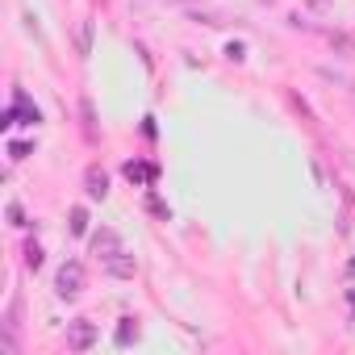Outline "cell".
Segmentation results:
<instances>
[{
    "label": "cell",
    "mask_w": 355,
    "mask_h": 355,
    "mask_svg": "<svg viewBox=\"0 0 355 355\" xmlns=\"http://www.w3.org/2000/svg\"><path fill=\"white\" fill-rule=\"evenodd\" d=\"M84 284H88L84 263H80V259H63V263H59V276H55V293L71 301V297H80V293H84Z\"/></svg>",
    "instance_id": "6da1fadb"
},
{
    "label": "cell",
    "mask_w": 355,
    "mask_h": 355,
    "mask_svg": "<svg viewBox=\"0 0 355 355\" xmlns=\"http://www.w3.org/2000/svg\"><path fill=\"white\" fill-rule=\"evenodd\" d=\"M96 338H101L96 322H88V318L67 322V351H92V347H96Z\"/></svg>",
    "instance_id": "7a4b0ae2"
},
{
    "label": "cell",
    "mask_w": 355,
    "mask_h": 355,
    "mask_svg": "<svg viewBox=\"0 0 355 355\" xmlns=\"http://www.w3.org/2000/svg\"><path fill=\"white\" fill-rule=\"evenodd\" d=\"M88 243H92V255H96V259H109V255L125 251V247H121V234H117L113 226H101V230H96Z\"/></svg>",
    "instance_id": "3957f363"
},
{
    "label": "cell",
    "mask_w": 355,
    "mask_h": 355,
    "mask_svg": "<svg viewBox=\"0 0 355 355\" xmlns=\"http://www.w3.org/2000/svg\"><path fill=\"white\" fill-rule=\"evenodd\" d=\"M105 272H109L113 280H134V272H138V259H134L130 251H117V255H109V259H105Z\"/></svg>",
    "instance_id": "277c9868"
},
{
    "label": "cell",
    "mask_w": 355,
    "mask_h": 355,
    "mask_svg": "<svg viewBox=\"0 0 355 355\" xmlns=\"http://www.w3.org/2000/svg\"><path fill=\"white\" fill-rule=\"evenodd\" d=\"M84 193H88L92 201H105V197H109V175H105V171H101L96 163H92V167L84 171Z\"/></svg>",
    "instance_id": "5b68a950"
},
{
    "label": "cell",
    "mask_w": 355,
    "mask_h": 355,
    "mask_svg": "<svg viewBox=\"0 0 355 355\" xmlns=\"http://www.w3.org/2000/svg\"><path fill=\"white\" fill-rule=\"evenodd\" d=\"M155 175H159V171H155L150 163H125V180H130V184H150Z\"/></svg>",
    "instance_id": "8992f818"
},
{
    "label": "cell",
    "mask_w": 355,
    "mask_h": 355,
    "mask_svg": "<svg viewBox=\"0 0 355 355\" xmlns=\"http://www.w3.org/2000/svg\"><path fill=\"white\" fill-rule=\"evenodd\" d=\"M76 51H80V59H88V55H92V21H88V17L76 26Z\"/></svg>",
    "instance_id": "52a82bcc"
},
{
    "label": "cell",
    "mask_w": 355,
    "mask_h": 355,
    "mask_svg": "<svg viewBox=\"0 0 355 355\" xmlns=\"http://www.w3.org/2000/svg\"><path fill=\"white\" fill-rule=\"evenodd\" d=\"M138 334H142V330H138V322H134V318H125V322L117 326V347H130V343H138Z\"/></svg>",
    "instance_id": "ba28073f"
},
{
    "label": "cell",
    "mask_w": 355,
    "mask_h": 355,
    "mask_svg": "<svg viewBox=\"0 0 355 355\" xmlns=\"http://www.w3.org/2000/svg\"><path fill=\"white\" fill-rule=\"evenodd\" d=\"M71 234H88V209L84 205L71 209Z\"/></svg>",
    "instance_id": "9c48e42d"
},
{
    "label": "cell",
    "mask_w": 355,
    "mask_h": 355,
    "mask_svg": "<svg viewBox=\"0 0 355 355\" xmlns=\"http://www.w3.org/2000/svg\"><path fill=\"white\" fill-rule=\"evenodd\" d=\"M26 268H30V272L42 268V247H38V243H26Z\"/></svg>",
    "instance_id": "30bf717a"
},
{
    "label": "cell",
    "mask_w": 355,
    "mask_h": 355,
    "mask_svg": "<svg viewBox=\"0 0 355 355\" xmlns=\"http://www.w3.org/2000/svg\"><path fill=\"white\" fill-rule=\"evenodd\" d=\"M30 150H34V146H30V142H13V146H9V155H13V159H26V155H30Z\"/></svg>",
    "instance_id": "8fae6325"
},
{
    "label": "cell",
    "mask_w": 355,
    "mask_h": 355,
    "mask_svg": "<svg viewBox=\"0 0 355 355\" xmlns=\"http://www.w3.org/2000/svg\"><path fill=\"white\" fill-rule=\"evenodd\" d=\"M9 222H13V226H26V214H21V205H9Z\"/></svg>",
    "instance_id": "7c38bea8"
}]
</instances>
